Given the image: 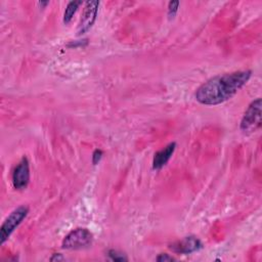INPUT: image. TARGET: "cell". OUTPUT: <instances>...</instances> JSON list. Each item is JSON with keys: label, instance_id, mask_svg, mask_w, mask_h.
Masks as SVG:
<instances>
[{"label": "cell", "instance_id": "obj_1", "mask_svg": "<svg viewBox=\"0 0 262 262\" xmlns=\"http://www.w3.org/2000/svg\"><path fill=\"white\" fill-rule=\"evenodd\" d=\"M251 71H237L216 76L195 91V99L205 105H216L231 98L250 79Z\"/></svg>", "mask_w": 262, "mask_h": 262}, {"label": "cell", "instance_id": "obj_2", "mask_svg": "<svg viewBox=\"0 0 262 262\" xmlns=\"http://www.w3.org/2000/svg\"><path fill=\"white\" fill-rule=\"evenodd\" d=\"M28 213L29 208L27 206H19L10 213L0 228V245H3L8 239L10 234L21 223Z\"/></svg>", "mask_w": 262, "mask_h": 262}, {"label": "cell", "instance_id": "obj_3", "mask_svg": "<svg viewBox=\"0 0 262 262\" xmlns=\"http://www.w3.org/2000/svg\"><path fill=\"white\" fill-rule=\"evenodd\" d=\"M261 98L252 101L248 106L241 122V129L244 132H255L261 126Z\"/></svg>", "mask_w": 262, "mask_h": 262}, {"label": "cell", "instance_id": "obj_4", "mask_svg": "<svg viewBox=\"0 0 262 262\" xmlns=\"http://www.w3.org/2000/svg\"><path fill=\"white\" fill-rule=\"evenodd\" d=\"M92 233L86 228H77L71 231L62 241V248L69 250H78L89 247L92 243Z\"/></svg>", "mask_w": 262, "mask_h": 262}, {"label": "cell", "instance_id": "obj_5", "mask_svg": "<svg viewBox=\"0 0 262 262\" xmlns=\"http://www.w3.org/2000/svg\"><path fill=\"white\" fill-rule=\"evenodd\" d=\"M99 1H87L82 13L80 24L78 26V35L86 33L94 24L98 11Z\"/></svg>", "mask_w": 262, "mask_h": 262}, {"label": "cell", "instance_id": "obj_6", "mask_svg": "<svg viewBox=\"0 0 262 262\" xmlns=\"http://www.w3.org/2000/svg\"><path fill=\"white\" fill-rule=\"evenodd\" d=\"M30 181V168L29 161L24 157L16 165L12 173V184L15 189H25Z\"/></svg>", "mask_w": 262, "mask_h": 262}, {"label": "cell", "instance_id": "obj_7", "mask_svg": "<svg viewBox=\"0 0 262 262\" xmlns=\"http://www.w3.org/2000/svg\"><path fill=\"white\" fill-rule=\"evenodd\" d=\"M203 247L201 241L194 236H186L170 245V249L178 254H190L199 251Z\"/></svg>", "mask_w": 262, "mask_h": 262}, {"label": "cell", "instance_id": "obj_8", "mask_svg": "<svg viewBox=\"0 0 262 262\" xmlns=\"http://www.w3.org/2000/svg\"><path fill=\"white\" fill-rule=\"evenodd\" d=\"M176 147V143L172 142L169 143L167 146H165L163 149L157 151L154 156V160H152V168L155 170H160L162 169L170 160V158L172 157L174 150Z\"/></svg>", "mask_w": 262, "mask_h": 262}, {"label": "cell", "instance_id": "obj_9", "mask_svg": "<svg viewBox=\"0 0 262 262\" xmlns=\"http://www.w3.org/2000/svg\"><path fill=\"white\" fill-rule=\"evenodd\" d=\"M80 4H82L81 1H71V2H69V4L67 5V8L64 10V13H63V23L64 24H68V23L71 21L72 17L74 16V14L77 11Z\"/></svg>", "mask_w": 262, "mask_h": 262}, {"label": "cell", "instance_id": "obj_10", "mask_svg": "<svg viewBox=\"0 0 262 262\" xmlns=\"http://www.w3.org/2000/svg\"><path fill=\"white\" fill-rule=\"evenodd\" d=\"M107 254H108L110 258L115 261H126L127 260V257H125L124 254H122L118 251H115V250H110Z\"/></svg>", "mask_w": 262, "mask_h": 262}, {"label": "cell", "instance_id": "obj_11", "mask_svg": "<svg viewBox=\"0 0 262 262\" xmlns=\"http://www.w3.org/2000/svg\"><path fill=\"white\" fill-rule=\"evenodd\" d=\"M178 5H179V1H171L168 5V14L170 17H173L175 15V13L177 12L178 9Z\"/></svg>", "mask_w": 262, "mask_h": 262}, {"label": "cell", "instance_id": "obj_12", "mask_svg": "<svg viewBox=\"0 0 262 262\" xmlns=\"http://www.w3.org/2000/svg\"><path fill=\"white\" fill-rule=\"evenodd\" d=\"M101 157H102V151L100 149H95L92 154V163H93V165H96L100 161Z\"/></svg>", "mask_w": 262, "mask_h": 262}, {"label": "cell", "instance_id": "obj_13", "mask_svg": "<svg viewBox=\"0 0 262 262\" xmlns=\"http://www.w3.org/2000/svg\"><path fill=\"white\" fill-rule=\"evenodd\" d=\"M157 260L158 261H161V262H165V261H173L174 258L169 256L168 254H160L158 257H157Z\"/></svg>", "mask_w": 262, "mask_h": 262}, {"label": "cell", "instance_id": "obj_14", "mask_svg": "<svg viewBox=\"0 0 262 262\" xmlns=\"http://www.w3.org/2000/svg\"><path fill=\"white\" fill-rule=\"evenodd\" d=\"M54 256H55V257H52V258H51V260H54V259H56V260H62V257L60 256V254H58V255H57V254H55Z\"/></svg>", "mask_w": 262, "mask_h": 262}]
</instances>
